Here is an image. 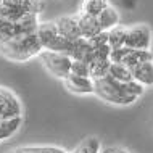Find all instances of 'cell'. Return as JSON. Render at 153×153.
I'll use <instances>...</instances> for the list:
<instances>
[{
    "mask_svg": "<svg viewBox=\"0 0 153 153\" xmlns=\"http://www.w3.org/2000/svg\"><path fill=\"white\" fill-rule=\"evenodd\" d=\"M94 94L103 102L116 106H127L139 100L145 92V87L139 82H118L111 76H106L103 79L94 81Z\"/></svg>",
    "mask_w": 153,
    "mask_h": 153,
    "instance_id": "obj_1",
    "label": "cell"
},
{
    "mask_svg": "<svg viewBox=\"0 0 153 153\" xmlns=\"http://www.w3.org/2000/svg\"><path fill=\"white\" fill-rule=\"evenodd\" d=\"M36 31L23 32V34L11 37L10 40H7L5 44L0 45V53L7 60L18 61V63H23V61H27L31 58L39 56V53L44 48L39 42V37H37Z\"/></svg>",
    "mask_w": 153,
    "mask_h": 153,
    "instance_id": "obj_2",
    "label": "cell"
},
{
    "mask_svg": "<svg viewBox=\"0 0 153 153\" xmlns=\"http://www.w3.org/2000/svg\"><path fill=\"white\" fill-rule=\"evenodd\" d=\"M39 0H0V18L18 23L29 15H39Z\"/></svg>",
    "mask_w": 153,
    "mask_h": 153,
    "instance_id": "obj_3",
    "label": "cell"
},
{
    "mask_svg": "<svg viewBox=\"0 0 153 153\" xmlns=\"http://www.w3.org/2000/svg\"><path fill=\"white\" fill-rule=\"evenodd\" d=\"M39 60L42 66L47 69V73H50L52 76L58 77L63 81L68 74H71V65L73 58L65 53L58 52H50V50H42L39 53Z\"/></svg>",
    "mask_w": 153,
    "mask_h": 153,
    "instance_id": "obj_4",
    "label": "cell"
},
{
    "mask_svg": "<svg viewBox=\"0 0 153 153\" xmlns=\"http://www.w3.org/2000/svg\"><path fill=\"white\" fill-rule=\"evenodd\" d=\"M152 42H153V32L148 24L139 23L127 26L126 32V42L124 47L131 50H152Z\"/></svg>",
    "mask_w": 153,
    "mask_h": 153,
    "instance_id": "obj_5",
    "label": "cell"
},
{
    "mask_svg": "<svg viewBox=\"0 0 153 153\" xmlns=\"http://www.w3.org/2000/svg\"><path fill=\"white\" fill-rule=\"evenodd\" d=\"M39 26V19L37 15H29L26 18H23L21 21L13 23L8 21L5 18H0V45L5 44L7 40H10L11 37L23 34V32H32Z\"/></svg>",
    "mask_w": 153,
    "mask_h": 153,
    "instance_id": "obj_6",
    "label": "cell"
},
{
    "mask_svg": "<svg viewBox=\"0 0 153 153\" xmlns=\"http://www.w3.org/2000/svg\"><path fill=\"white\" fill-rule=\"evenodd\" d=\"M65 89L74 95H90L94 94V81L90 77L76 76V74H68L63 79Z\"/></svg>",
    "mask_w": 153,
    "mask_h": 153,
    "instance_id": "obj_7",
    "label": "cell"
},
{
    "mask_svg": "<svg viewBox=\"0 0 153 153\" xmlns=\"http://www.w3.org/2000/svg\"><path fill=\"white\" fill-rule=\"evenodd\" d=\"M56 29H58V34L63 36L65 39L68 40H77L81 39V29L79 24H77V18L76 15H68V16H60L58 19H55Z\"/></svg>",
    "mask_w": 153,
    "mask_h": 153,
    "instance_id": "obj_8",
    "label": "cell"
},
{
    "mask_svg": "<svg viewBox=\"0 0 153 153\" xmlns=\"http://www.w3.org/2000/svg\"><path fill=\"white\" fill-rule=\"evenodd\" d=\"M21 103L13 94L8 92L2 102H0V123L10 121V119L21 118Z\"/></svg>",
    "mask_w": 153,
    "mask_h": 153,
    "instance_id": "obj_9",
    "label": "cell"
},
{
    "mask_svg": "<svg viewBox=\"0 0 153 153\" xmlns=\"http://www.w3.org/2000/svg\"><path fill=\"white\" fill-rule=\"evenodd\" d=\"M132 73V79L135 82H139L143 87H153V60L152 61H145L140 63L135 68L131 69Z\"/></svg>",
    "mask_w": 153,
    "mask_h": 153,
    "instance_id": "obj_10",
    "label": "cell"
},
{
    "mask_svg": "<svg viewBox=\"0 0 153 153\" xmlns=\"http://www.w3.org/2000/svg\"><path fill=\"white\" fill-rule=\"evenodd\" d=\"M76 18H77V24H79L81 34H82L84 39H92V37L103 32L100 29V24H98L97 18L85 16V15H81V13H76Z\"/></svg>",
    "mask_w": 153,
    "mask_h": 153,
    "instance_id": "obj_11",
    "label": "cell"
},
{
    "mask_svg": "<svg viewBox=\"0 0 153 153\" xmlns=\"http://www.w3.org/2000/svg\"><path fill=\"white\" fill-rule=\"evenodd\" d=\"M37 37H39V42L42 45V48H45L50 45L53 40L56 39L58 36V29H56V24L55 21H47V23H39L37 26Z\"/></svg>",
    "mask_w": 153,
    "mask_h": 153,
    "instance_id": "obj_12",
    "label": "cell"
},
{
    "mask_svg": "<svg viewBox=\"0 0 153 153\" xmlns=\"http://www.w3.org/2000/svg\"><path fill=\"white\" fill-rule=\"evenodd\" d=\"M97 21H98V24H100V29L103 32H108L110 29L116 27L118 24H121V23H119V13H118V10H116V8H113L111 5L106 7L105 10H103L102 13L97 16Z\"/></svg>",
    "mask_w": 153,
    "mask_h": 153,
    "instance_id": "obj_13",
    "label": "cell"
},
{
    "mask_svg": "<svg viewBox=\"0 0 153 153\" xmlns=\"http://www.w3.org/2000/svg\"><path fill=\"white\" fill-rule=\"evenodd\" d=\"M106 7H110L108 0H81L79 11H77V13L85 15V16H92V18H97V16L100 15Z\"/></svg>",
    "mask_w": 153,
    "mask_h": 153,
    "instance_id": "obj_14",
    "label": "cell"
},
{
    "mask_svg": "<svg viewBox=\"0 0 153 153\" xmlns=\"http://www.w3.org/2000/svg\"><path fill=\"white\" fill-rule=\"evenodd\" d=\"M153 60V53L152 50H127L126 56H124L123 63L124 66H127L129 69L135 68L140 63H145V61H152Z\"/></svg>",
    "mask_w": 153,
    "mask_h": 153,
    "instance_id": "obj_15",
    "label": "cell"
},
{
    "mask_svg": "<svg viewBox=\"0 0 153 153\" xmlns=\"http://www.w3.org/2000/svg\"><path fill=\"white\" fill-rule=\"evenodd\" d=\"M126 32H127V26L118 24L116 27L108 31V45L110 48H121L124 47L126 42Z\"/></svg>",
    "mask_w": 153,
    "mask_h": 153,
    "instance_id": "obj_16",
    "label": "cell"
},
{
    "mask_svg": "<svg viewBox=\"0 0 153 153\" xmlns=\"http://www.w3.org/2000/svg\"><path fill=\"white\" fill-rule=\"evenodd\" d=\"M110 66H111L110 60H95V61H92V63H90V79L98 81V79L106 77L110 73Z\"/></svg>",
    "mask_w": 153,
    "mask_h": 153,
    "instance_id": "obj_17",
    "label": "cell"
},
{
    "mask_svg": "<svg viewBox=\"0 0 153 153\" xmlns=\"http://www.w3.org/2000/svg\"><path fill=\"white\" fill-rule=\"evenodd\" d=\"M108 76H111L114 81H118V82H131V81H134L132 79L131 69L127 68V66L121 65V63H111Z\"/></svg>",
    "mask_w": 153,
    "mask_h": 153,
    "instance_id": "obj_18",
    "label": "cell"
},
{
    "mask_svg": "<svg viewBox=\"0 0 153 153\" xmlns=\"http://www.w3.org/2000/svg\"><path fill=\"white\" fill-rule=\"evenodd\" d=\"M77 148H79L82 153H100L103 147H102L100 140L97 137H87L77 145Z\"/></svg>",
    "mask_w": 153,
    "mask_h": 153,
    "instance_id": "obj_19",
    "label": "cell"
},
{
    "mask_svg": "<svg viewBox=\"0 0 153 153\" xmlns=\"http://www.w3.org/2000/svg\"><path fill=\"white\" fill-rule=\"evenodd\" d=\"M71 74H76V76H84V77H90V65L87 63V61L73 60Z\"/></svg>",
    "mask_w": 153,
    "mask_h": 153,
    "instance_id": "obj_20",
    "label": "cell"
},
{
    "mask_svg": "<svg viewBox=\"0 0 153 153\" xmlns=\"http://www.w3.org/2000/svg\"><path fill=\"white\" fill-rule=\"evenodd\" d=\"M129 48L126 47H121V48H111L110 52V61L111 63H123L124 56H126V53Z\"/></svg>",
    "mask_w": 153,
    "mask_h": 153,
    "instance_id": "obj_21",
    "label": "cell"
},
{
    "mask_svg": "<svg viewBox=\"0 0 153 153\" xmlns=\"http://www.w3.org/2000/svg\"><path fill=\"white\" fill-rule=\"evenodd\" d=\"M34 153H66L63 148L58 147H31Z\"/></svg>",
    "mask_w": 153,
    "mask_h": 153,
    "instance_id": "obj_22",
    "label": "cell"
},
{
    "mask_svg": "<svg viewBox=\"0 0 153 153\" xmlns=\"http://www.w3.org/2000/svg\"><path fill=\"white\" fill-rule=\"evenodd\" d=\"M100 153H129V152L119 147H105V148H102Z\"/></svg>",
    "mask_w": 153,
    "mask_h": 153,
    "instance_id": "obj_23",
    "label": "cell"
},
{
    "mask_svg": "<svg viewBox=\"0 0 153 153\" xmlns=\"http://www.w3.org/2000/svg\"><path fill=\"white\" fill-rule=\"evenodd\" d=\"M13 153H15V152H13Z\"/></svg>",
    "mask_w": 153,
    "mask_h": 153,
    "instance_id": "obj_24",
    "label": "cell"
}]
</instances>
